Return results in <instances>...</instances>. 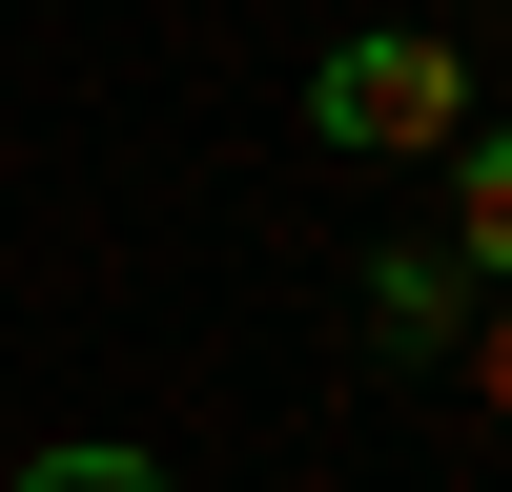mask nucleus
I'll list each match as a JSON object with an SVG mask.
<instances>
[{
	"mask_svg": "<svg viewBox=\"0 0 512 492\" xmlns=\"http://www.w3.org/2000/svg\"><path fill=\"white\" fill-rule=\"evenodd\" d=\"M308 123H328L349 164H431V144H472V62L410 41V21H369V41H328V62H308Z\"/></svg>",
	"mask_w": 512,
	"mask_h": 492,
	"instance_id": "1",
	"label": "nucleus"
},
{
	"mask_svg": "<svg viewBox=\"0 0 512 492\" xmlns=\"http://www.w3.org/2000/svg\"><path fill=\"white\" fill-rule=\"evenodd\" d=\"M369 328H390V349H451V328H472V267H451V246H390V267H369Z\"/></svg>",
	"mask_w": 512,
	"mask_h": 492,
	"instance_id": "2",
	"label": "nucleus"
},
{
	"mask_svg": "<svg viewBox=\"0 0 512 492\" xmlns=\"http://www.w3.org/2000/svg\"><path fill=\"white\" fill-rule=\"evenodd\" d=\"M451 267H492V287H512V144H492V123L451 144Z\"/></svg>",
	"mask_w": 512,
	"mask_h": 492,
	"instance_id": "3",
	"label": "nucleus"
},
{
	"mask_svg": "<svg viewBox=\"0 0 512 492\" xmlns=\"http://www.w3.org/2000/svg\"><path fill=\"white\" fill-rule=\"evenodd\" d=\"M0 492H164V472H144V451H103V431H82V451H21Z\"/></svg>",
	"mask_w": 512,
	"mask_h": 492,
	"instance_id": "4",
	"label": "nucleus"
},
{
	"mask_svg": "<svg viewBox=\"0 0 512 492\" xmlns=\"http://www.w3.org/2000/svg\"><path fill=\"white\" fill-rule=\"evenodd\" d=\"M451 349H472V390L512 410V308H472V328H451Z\"/></svg>",
	"mask_w": 512,
	"mask_h": 492,
	"instance_id": "5",
	"label": "nucleus"
}]
</instances>
